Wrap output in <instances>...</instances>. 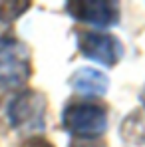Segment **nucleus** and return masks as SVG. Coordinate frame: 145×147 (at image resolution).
<instances>
[{
    "instance_id": "f257e3e1",
    "label": "nucleus",
    "mask_w": 145,
    "mask_h": 147,
    "mask_svg": "<svg viewBox=\"0 0 145 147\" xmlns=\"http://www.w3.org/2000/svg\"><path fill=\"white\" fill-rule=\"evenodd\" d=\"M32 78L30 50L14 34L0 36V90H20Z\"/></svg>"
},
{
    "instance_id": "f03ea898",
    "label": "nucleus",
    "mask_w": 145,
    "mask_h": 147,
    "mask_svg": "<svg viewBox=\"0 0 145 147\" xmlns=\"http://www.w3.org/2000/svg\"><path fill=\"white\" fill-rule=\"evenodd\" d=\"M6 117L14 131L34 135L46 127V98L38 90H20L8 101Z\"/></svg>"
},
{
    "instance_id": "7ed1b4c3",
    "label": "nucleus",
    "mask_w": 145,
    "mask_h": 147,
    "mask_svg": "<svg viewBox=\"0 0 145 147\" xmlns=\"http://www.w3.org/2000/svg\"><path fill=\"white\" fill-rule=\"evenodd\" d=\"M62 125L82 139H97L107 129V109L94 101H70L62 111Z\"/></svg>"
},
{
    "instance_id": "20e7f679",
    "label": "nucleus",
    "mask_w": 145,
    "mask_h": 147,
    "mask_svg": "<svg viewBox=\"0 0 145 147\" xmlns=\"http://www.w3.org/2000/svg\"><path fill=\"white\" fill-rule=\"evenodd\" d=\"M76 44H78V50L84 54V58L94 60L105 68L117 66L119 60L123 58V46L119 38L99 30H78Z\"/></svg>"
},
{
    "instance_id": "39448f33",
    "label": "nucleus",
    "mask_w": 145,
    "mask_h": 147,
    "mask_svg": "<svg viewBox=\"0 0 145 147\" xmlns=\"http://www.w3.org/2000/svg\"><path fill=\"white\" fill-rule=\"evenodd\" d=\"M66 12L78 22L97 28H109L119 22V4L111 0H70Z\"/></svg>"
},
{
    "instance_id": "423d86ee",
    "label": "nucleus",
    "mask_w": 145,
    "mask_h": 147,
    "mask_svg": "<svg viewBox=\"0 0 145 147\" xmlns=\"http://www.w3.org/2000/svg\"><path fill=\"white\" fill-rule=\"evenodd\" d=\"M68 84L82 96H92L99 98L105 96L109 90V78L103 72H99L96 68H80L72 74V78L68 80Z\"/></svg>"
},
{
    "instance_id": "0eeeda50",
    "label": "nucleus",
    "mask_w": 145,
    "mask_h": 147,
    "mask_svg": "<svg viewBox=\"0 0 145 147\" xmlns=\"http://www.w3.org/2000/svg\"><path fill=\"white\" fill-rule=\"evenodd\" d=\"M119 135L125 143L131 145H145V111L135 109L127 113L121 121Z\"/></svg>"
},
{
    "instance_id": "6e6552de",
    "label": "nucleus",
    "mask_w": 145,
    "mask_h": 147,
    "mask_svg": "<svg viewBox=\"0 0 145 147\" xmlns=\"http://www.w3.org/2000/svg\"><path fill=\"white\" fill-rule=\"evenodd\" d=\"M30 6H32V2H28V0H4V2H0V22L8 24V22L18 20Z\"/></svg>"
},
{
    "instance_id": "1a4fd4ad",
    "label": "nucleus",
    "mask_w": 145,
    "mask_h": 147,
    "mask_svg": "<svg viewBox=\"0 0 145 147\" xmlns=\"http://www.w3.org/2000/svg\"><path fill=\"white\" fill-rule=\"evenodd\" d=\"M68 147H107L105 141H101L99 137L97 139H82V137H72L70 145Z\"/></svg>"
},
{
    "instance_id": "9d476101",
    "label": "nucleus",
    "mask_w": 145,
    "mask_h": 147,
    "mask_svg": "<svg viewBox=\"0 0 145 147\" xmlns=\"http://www.w3.org/2000/svg\"><path fill=\"white\" fill-rule=\"evenodd\" d=\"M20 147H54V145H52V141H48L46 137L32 135V137H28V139H26Z\"/></svg>"
},
{
    "instance_id": "9b49d317",
    "label": "nucleus",
    "mask_w": 145,
    "mask_h": 147,
    "mask_svg": "<svg viewBox=\"0 0 145 147\" xmlns=\"http://www.w3.org/2000/svg\"><path fill=\"white\" fill-rule=\"evenodd\" d=\"M139 99H141V105H143V111H145V86L141 90V94H139Z\"/></svg>"
}]
</instances>
